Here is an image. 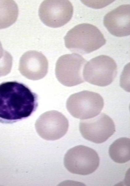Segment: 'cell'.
<instances>
[{"label": "cell", "instance_id": "cell-11", "mask_svg": "<svg viewBox=\"0 0 130 186\" xmlns=\"http://www.w3.org/2000/svg\"><path fill=\"white\" fill-rule=\"evenodd\" d=\"M130 15V4L121 5L105 15L103 24L113 35L119 37L129 35Z\"/></svg>", "mask_w": 130, "mask_h": 186}, {"label": "cell", "instance_id": "cell-8", "mask_svg": "<svg viewBox=\"0 0 130 186\" xmlns=\"http://www.w3.org/2000/svg\"><path fill=\"white\" fill-rule=\"evenodd\" d=\"M79 130L85 139L97 144L105 142L115 131L113 120L104 113L88 120H81Z\"/></svg>", "mask_w": 130, "mask_h": 186}, {"label": "cell", "instance_id": "cell-12", "mask_svg": "<svg viewBox=\"0 0 130 186\" xmlns=\"http://www.w3.org/2000/svg\"><path fill=\"white\" fill-rule=\"evenodd\" d=\"M130 139L119 138L110 146L109 152L111 158L115 162L125 163L130 159Z\"/></svg>", "mask_w": 130, "mask_h": 186}, {"label": "cell", "instance_id": "cell-6", "mask_svg": "<svg viewBox=\"0 0 130 186\" xmlns=\"http://www.w3.org/2000/svg\"><path fill=\"white\" fill-rule=\"evenodd\" d=\"M86 61L76 53L67 54L60 56L56 64L55 73L58 80L67 86L78 85L85 82L83 71Z\"/></svg>", "mask_w": 130, "mask_h": 186}, {"label": "cell", "instance_id": "cell-4", "mask_svg": "<svg viewBox=\"0 0 130 186\" xmlns=\"http://www.w3.org/2000/svg\"><path fill=\"white\" fill-rule=\"evenodd\" d=\"M117 72L115 61L107 55H102L91 59L83 69L85 81L91 84L104 86L111 84Z\"/></svg>", "mask_w": 130, "mask_h": 186}, {"label": "cell", "instance_id": "cell-5", "mask_svg": "<svg viewBox=\"0 0 130 186\" xmlns=\"http://www.w3.org/2000/svg\"><path fill=\"white\" fill-rule=\"evenodd\" d=\"M64 164L70 172L86 175L94 172L99 163L98 154L89 147L80 145L68 151L64 158Z\"/></svg>", "mask_w": 130, "mask_h": 186}, {"label": "cell", "instance_id": "cell-1", "mask_svg": "<svg viewBox=\"0 0 130 186\" xmlns=\"http://www.w3.org/2000/svg\"><path fill=\"white\" fill-rule=\"evenodd\" d=\"M38 106V95L16 81L0 83V122L12 124L30 116Z\"/></svg>", "mask_w": 130, "mask_h": 186}, {"label": "cell", "instance_id": "cell-3", "mask_svg": "<svg viewBox=\"0 0 130 186\" xmlns=\"http://www.w3.org/2000/svg\"><path fill=\"white\" fill-rule=\"evenodd\" d=\"M104 104L103 99L99 94L83 91L71 95L67 99L66 107L73 117L85 120L98 115Z\"/></svg>", "mask_w": 130, "mask_h": 186}, {"label": "cell", "instance_id": "cell-10", "mask_svg": "<svg viewBox=\"0 0 130 186\" xmlns=\"http://www.w3.org/2000/svg\"><path fill=\"white\" fill-rule=\"evenodd\" d=\"M18 69L22 75L28 79L40 80L48 73V60L41 52L29 51L21 57Z\"/></svg>", "mask_w": 130, "mask_h": 186}, {"label": "cell", "instance_id": "cell-9", "mask_svg": "<svg viewBox=\"0 0 130 186\" xmlns=\"http://www.w3.org/2000/svg\"><path fill=\"white\" fill-rule=\"evenodd\" d=\"M36 130L42 138L46 140H54L64 136L69 128V122L61 113L56 110L46 112L36 121Z\"/></svg>", "mask_w": 130, "mask_h": 186}, {"label": "cell", "instance_id": "cell-14", "mask_svg": "<svg viewBox=\"0 0 130 186\" xmlns=\"http://www.w3.org/2000/svg\"><path fill=\"white\" fill-rule=\"evenodd\" d=\"M13 58L7 51L4 50L3 55L0 60V77L9 73L11 69Z\"/></svg>", "mask_w": 130, "mask_h": 186}, {"label": "cell", "instance_id": "cell-2", "mask_svg": "<svg viewBox=\"0 0 130 186\" xmlns=\"http://www.w3.org/2000/svg\"><path fill=\"white\" fill-rule=\"evenodd\" d=\"M64 39L66 47L71 52L82 55L99 49L106 41L96 27L87 23L75 26L67 32Z\"/></svg>", "mask_w": 130, "mask_h": 186}, {"label": "cell", "instance_id": "cell-13", "mask_svg": "<svg viewBox=\"0 0 130 186\" xmlns=\"http://www.w3.org/2000/svg\"><path fill=\"white\" fill-rule=\"evenodd\" d=\"M19 9L16 3L12 0H0V29L12 25L16 21Z\"/></svg>", "mask_w": 130, "mask_h": 186}, {"label": "cell", "instance_id": "cell-7", "mask_svg": "<svg viewBox=\"0 0 130 186\" xmlns=\"http://www.w3.org/2000/svg\"><path fill=\"white\" fill-rule=\"evenodd\" d=\"M40 20L46 25L52 28L61 27L71 20L73 13L71 3L67 0H46L39 9Z\"/></svg>", "mask_w": 130, "mask_h": 186}, {"label": "cell", "instance_id": "cell-15", "mask_svg": "<svg viewBox=\"0 0 130 186\" xmlns=\"http://www.w3.org/2000/svg\"><path fill=\"white\" fill-rule=\"evenodd\" d=\"M4 51L3 50L2 44L0 41V60L3 55Z\"/></svg>", "mask_w": 130, "mask_h": 186}]
</instances>
